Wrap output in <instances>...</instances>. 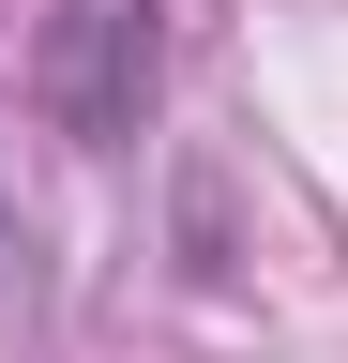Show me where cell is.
Wrapping results in <instances>:
<instances>
[{
  "mask_svg": "<svg viewBox=\"0 0 348 363\" xmlns=\"http://www.w3.org/2000/svg\"><path fill=\"white\" fill-rule=\"evenodd\" d=\"M152 91H167V0H61L30 30V106L76 152H121L152 121Z\"/></svg>",
  "mask_w": 348,
  "mask_h": 363,
  "instance_id": "obj_1",
  "label": "cell"
},
{
  "mask_svg": "<svg viewBox=\"0 0 348 363\" xmlns=\"http://www.w3.org/2000/svg\"><path fill=\"white\" fill-rule=\"evenodd\" d=\"M30 303H46V242H30V212L0 197V333H16Z\"/></svg>",
  "mask_w": 348,
  "mask_h": 363,
  "instance_id": "obj_2",
  "label": "cell"
}]
</instances>
